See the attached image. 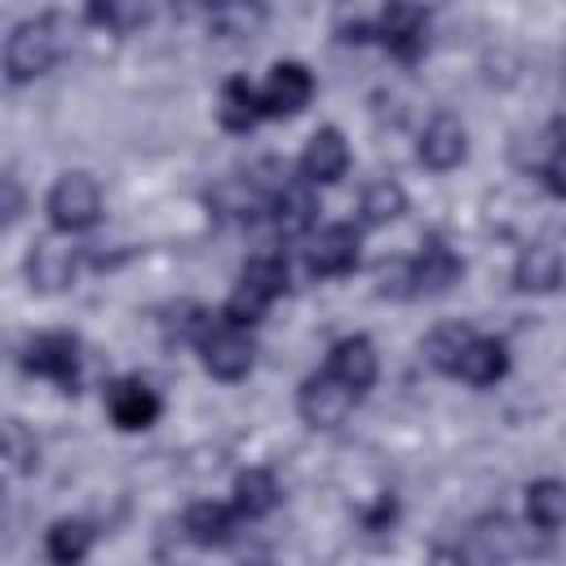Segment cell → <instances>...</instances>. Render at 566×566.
I'll return each instance as SVG.
<instances>
[{"label": "cell", "instance_id": "cell-1", "mask_svg": "<svg viewBox=\"0 0 566 566\" xmlns=\"http://www.w3.org/2000/svg\"><path fill=\"white\" fill-rule=\"evenodd\" d=\"M57 57H62V22H57V13H40V18L18 22L9 44H4L9 84H27V80L53 71Z\"/></svg>", "mask_w": 566, "mask_h": 566}, {"label": "cell", "instance_id": "cell-2", "mask_svg": "<svg viewBox=\"0 0 566 566\" xmlns=\"http://www.w3.org/2000/svg\"><path fill=\"white\" fill-rule=\"evenodd\" d=\"M44 208H49L53 230L80 234V230H88V226L102 221V186H97L88 172H62V177L49 186Z\"/></svg>", "mask_w": 566, "mask_h": 566}, {"label": "cell", "instance_id": "cell-3", "mask_svg": "<svg viewBox=\"0 0 566 566\" xmlns=\"http://www.w3.org/2000/svg\"><path fill=\"white\" fill-rule=\"evenodd\" d=\"M199 363H203V371L208 376H217V380H243L248 371H252V363H256V345H252V332H243V327H234V323H226L221 314H212V323H208V332L199 336Z\"/></svg>", "mask_w": 566, "mask_h": 566}, {"label": "cell", "instance_id": "cell-4", "mask_svg": "<svg viewBox=\"0 0 566 566\" xmlns=\"http://www.w3.org/2000/svg\"><path fill=\"white\" fill-rule=\"evenodd\" d=\"M354 402H358V394L345 389L327 367L314 371V376H305L301 389H296V411H301V420L310 429H336V424H345V416L354 411Z\"/></svg>", "mask_w": 566, "mask_h": 566}, {"label": "cell", "instance_id": "cell-5", "mask_svg": "<svg viewBox=\"0 0 566 566\" xmlns=\"http://www.w3.org/2000/svg\"><path fill=\"white\" fill-rule=\"evenodd\" d=\"M80 358L84 354H80V340L71 332H44V336L27 340V349H22V367L31 376H44V380L62 385L66 394L80 385Z\"/></svg>", "mask_w": 566, "mask_h": 566}, {"label": "cell", "instance_id": "cell-6", "mask_svg": "<svg viewBox=\"0 0 566 566\" xmlns=\"http://www.w3.org/2000/svg\"><path fill=\"white\" fill-rule=\"evenodd\" d=\"M159 411H164V402H159V394H155L142 376H115V380L106 385V416H111L124 433L150 429V424L159 420Z\"/></svg>", "mask_w": 566, "mask_h": 566}, {"label": "cell", "instance_id": "cell-7", "mask_svg": "<svg viewBox=\"0 0 566 566\" xmlns=\"http://www.w3.org/2000/svg\"><path fill=\"white\" fill-rule=\"evenodd\" d=\"M376 40L398 57V62H416L429 44V13L420 4H389L376 18Z\"/></svg>", "mask_w": 566, "mask_h": 566}, {"label": "cell", "instance_id": "cell-8", "mask_svg": "<svg viewBox=\"0 0 566 566\" xmlns=\"http://www.w3.org/2000/svg\"><path fill=\"white\" fill-rule=\"evenodd\" d=\"M310 97H314V75H310V66H301V62H274V66H270V75H265V84H261V106H265V115L292 119V115H301V111L310 106Z\"/></svg>", "mask_w": 566, "mask_h": 566}, {"label": "cell", "instance_id": "cell-9", "mask_svg": "<svg viewBox=\"0 0 566 566\" xmlns=\"http://www.w3.org/2000/svg\"><path fill=\"white\" fill-rule=\"evenodd\" d=\"M358 248H363V234H358L354 226L336 221V226H323V230L310 239L305 265H310V274H318V279H340V274H349V270L358 265Z\"/></svg>", "mask_w": 566, "mask_h": 566}, {"label": "cell", "instance_id": "cell-10", "mask_svg": "<svg viewBox=\"0 0 566 566\" xmlns=\"http://www.w3.org/2000/svg\"><path fill=\"white\" fill-rule=\"evenodd\" d=\"M416 155H420V164L433 168V172H451L455 164H464V155H469V128L460 124V115L438 111V115L420 128Z\"/></svg>", "mask_w": 566, "mask_h": 566}, {"label": "cell", "instance_id": "cell-11", "mask_svg": "<svg viewBox=\"0 0 566 566\" xmlns=\"http://www.w3.org/2000/svg\"><path fill=\"white\" fill-rule=\"evenodd\" d=\"M270 221L283 239H296L305 230H314L318 221V199H314V186L305 177H287L274 195H270Z\"/></svg>", "mask_w": 566, "mask_h": 566}, {"label": "cell", "instance_id": "cell-12", "mask_svg": "<svg viewBox=\"0 0 566 566\" xmlns=\"http://www.w3.org/2000/svg\"><path fill=\"white\" fill-rule=\"evenodd\" d=\"M345 168H349V142H345V133L340 128L310 133V142L301 150V177L310 186H332V181L345 177Z\"/></svg>", "mask_w": 566, "mask_h": 566}, {"label": "cell", "instance_id": "cell-13", "mask_svg": "<svg viewBox=\"0 0 566 566\" xmlns=\"http://www.w3.org/2000/svg\"><path fill=\"white\" fill-rule=\"evenodd\" d=\"M327 371H332L345 389L367 394V389L376 385V376H380L376 345H371L367 336H340V340L332 345V354H327Z\"/></svg>", "mask_w": 566, "mask_h": 566}, {"label": "cell", "instance_id": "cell-14", "mask_svg": "<svg viewBox=\"0 0 566 566\" xmlns=\"http://www.w3.org/2000/svg\"><path fill=\"white\" fill-rule=\"evenodd\" d=\"M566 279V261L553 243H526L517 252V265H513V287L517 292H531V296H548L557 292Z\"/></svg>", "mask_w": 566, "mask_h": 566}, {"label": "cell", "instance_id": "cell-15", "mask_svg": "<svg viewBox=\"0 0 566 566\" xmlns=\"http://www.w3.org/2000/svg\"><path fill=\"white\" fill-rule=\"evenodd\" d=\"M234 526H239V509L234 504H221V500H195L181 517V531L190 544L199 548H221L234 539Z\"/></svg>", "mask_w": 566, "mask_h": 566}, {"label": "cell", "instance_id": "cell-16", "mask_svg": "<svg viewBox=\"0 0 566 566\" xmlns=\"http://www.w3.org/2000/svg\"><path fill=\"white\" fill-rule=\"evenodd\" d=\"M460 274H464V261H460L447 243H438V239H429V243L420 248V256L411 261L416 296H442V292H451V287L460 283Z\"/></svg>", "mask_w": 566, "mask_h": 566}, {"label": "cell", "instance_id": "cell-17", "mask_svg": "<svg viewBox=\"0 0 566 566\" xmlns=\"http://www.w3.org/2000/svg\"><path fill=\"white\" fill-rule=\"evenodd\" d=\"M27 274H31V287L40 292H62L71 287L75 279V248L57 243V239H40L27 256Z\"/></svg>", "mask_w": 566, "mask_h": 566}, {"label": "cell", "instance_id": "cell-18", "mask_svg": "<svg viewBox=\"0 0 566 566\" xmlns=\"http://www.w3.org/2000/svg\"><path fill=\"white\" fill-rule=\"evenodd\" d=\"M217 119H221V128H230V133H252V128L265 119L261 88H252L243 75L226 80V84H221V97H217Z\"/></svg>", "mask_w": 566, "mask_h": 566}, {"label": "cell", "instance_id": "cell-19", "mask_svg": "<svg viewBox=\"0 0 566 566\" xmlns=\"http://www.w3.org/2000/svg\"><path fill=\"white\" fill-rule=\"evenodd\" d=\"M279 500H283L279 478L265 464H252V469H243L234 478V509H239V517H248V522L252 517H265V513L279 509Z\"/></svg>", "mask_w": 566, "mask_h": 566}, {"label": "cell", "instance_id": "cell-20", "mask_svg": "<svg viewBox=\"0 0 566 566\" xmlns=\"http://www.w3.org/2000/svg\"><path fill=\"white\" fill-rule=\"evenodd\" d=\"M93 539H97L93 522H84V517H57L49 526V535H44V553H49L53 566H80L93 553Z\"/></svg>", "mask_w": 566, "mask_h": 566}, {"label": "cell", "instance_id": "cell-21", "mask_svg": "<svg viewBox=\"0 0 566 566\" xmlns=\"http://www.w3.org/2000/svg\"><path fill=\"white\" fill-rule=\"evenodd\" d=\"M504 371H509V345L495 340V336H473V345L464 349L455 376L469 380V385H478V389H486V385L504 380Z\"/></svg>", "mask_w": 566, "mask_h": 566}, {"label": "cell", "instance_id": "cell-22", "mask_svg": "<svg viewBox=\"0 0 566 566\" xmlns=\"http://www.w3.org/2000/svg\"><path fill=\"white\" fill-rule=\"evenodd\" d=\"M526 517L539 531H562L566 526V482L562 478H535L526 486Z\"/></svg>", "mask_w": 566, "mask_h": 566}, {"label": "cell", "instance_id": "cell-23", "mask_svg": "<svg viewBox=\"0 0 566 566\" xmlns=\"http://www.w3.org/2000/svg\"><path fill=\"white\" fill-rule=\"evenodd\" d=\"M473 336H478V332L464 327V323H442V327H433L429 340H424V358H429V367H438L442 376H455L464 349L473 345Z\"/></svg>", "mask_w": 566, "mask_h": 566}, {"label": "cell", "instance_id": "cell-24", "mask_svg": "<svg viewBox=\"0 0 566 566\" xmlns=\"http://www.w3.org/2000/svg\"><path fill=\"white\" fill-rule=\"evenodd\" d=\"M358 212L367 226H385V221H398L407 212V190L394 181V177H376L363 186V199H358Z\"/></svg>", "mask_w": 566, "mask_h": 566}, {"label": "cell", "instance_id": "cell-25", "mask_svg": "<svg viewBox=\"0 0 566 566\" xmlns=\"http://www.w3.org/2000/svg\"><path fill=\"white\" fill-rule=\"evenodd\" d=\"M239 283H248V287H256V292H265L274 301V296L287 292V261L279 252H256V256L243 261Z\"/></svg>", "mask_w": 566, "mask_h": 566}, {"label": "cell", "instance_id": "cell-26", "mask_svg": "<svg viewBox=\"0 0 566 566\" xmlns=\"http://www.w3.org/2000/svg\"><path fill=\"white\" fill-rule=\"evenodd\" d=\"M265 310H270V296H265V292H256V287H248V283H234V292H230L226 305H221V318L234 323V327H243V332H252V327L265 318Z\"/></svg>", "mask_w": 566, "mask_h": 566}, {"label": "cell", "instance_id": "cell-27", "mask_svg": "<svg viewBox=\"0 0 566 566\" xmlns=\"http://www.w3.org/2000/svg\"><path fill=\"white\" fill-rule=\"evenodd\" d=\"M4 460H9L13 473H27V469L40 464V442L22 429V420H9L4 424Z\"/></svg>", "mask_w": 566, "mask_h": 566}, {"label": "cell", "instance_id": "cell-28", "mask_svg": "<svg viewBox=\"0 0 566 566\" xmlns=\"http://www.w3.org/2000/svg\"><path fill=\"white\" fill-rule=\"evenodd\" d=\"M261 9H243V4H221L212 9V27H221V35H252L261 27Z\"/></svg>", "mask_w": 566, "mask_h": 566}, {"label": "cell", "instance_id": "cell-29", "mask_svg": "<svg viewBox=\"0 0 566 566\" xmlns=\"http://www.w3.org/2000/svg\"><path fill=\"white\" fill-rule=\"evenodd\" d=\"M539 177H544L548 195L566 199V142H553V146H548V155L539 159Z\"/></svg>", "mask_w": 566, "mask_h": 566}, {"label": "cell", "instance_id": "cell-30", "mask_svg": "<svg viewBox=\"0 0 566 566\" xmlns=\"http://www.w3.org/2000/svg\"><path fill=\"white\" fill-rule=\"evenodd\" d=\"M380 296H394V301H402V296H416V283H411V261H389L385 270H380V287H376Z\"/></svg>", "mask_w": 566, "mask_h": 566}, {"label": "cell", "instance_id": "cell-31", "mask_svg": "<svg viewBox=\"0 0 566 566\" xmlns=\"http://www.w3.org/2000/svg\"><path fill=\"white\" fill-rule=\"evenodd\" d=\"M394 517H398L394 495H380V500H376V509H367V513H363L367 531H389V526H394Z\"/></svg>", "mask_w": 566, "mask_h": 566}, {"label": "cell", "instance_id": "cell-32", "mask_svg": "<svg viewBox=\"0 0 566 566\" xmlns=\"http://www.w3.org/2000/svg\"><path fill=\"white\" fill-rule=\"evenodd\" d=\"M18 212H22V190L13 177H4V221H18Z\"/></svg>", "mask_w": 566, "mask_h": 566}, {"label": "cell", "instance_id": "cell-33", "mask_svg": "<svg viewBox=\"0 0 566 566\" xmlns=\"http://www.w3.org/2000/svg\"><path fill=\"white\" fill-rule=\"evenodd\" d=\"M248 566H270V562H248Z\"/></svg>", "mask_w": 566, "mask_h": 566}]
</instances>
